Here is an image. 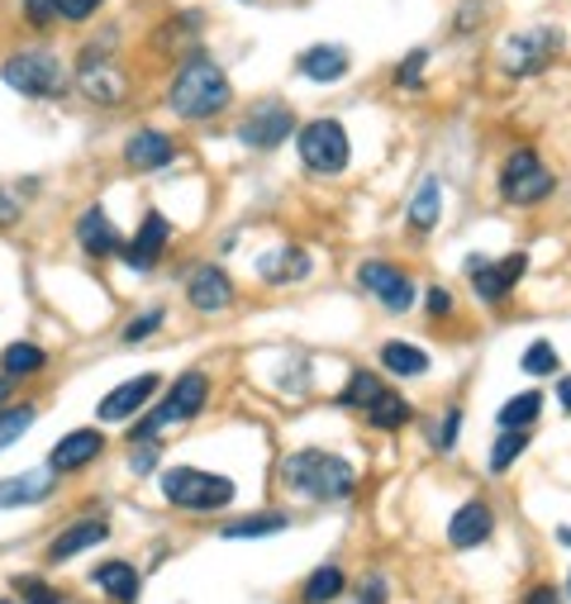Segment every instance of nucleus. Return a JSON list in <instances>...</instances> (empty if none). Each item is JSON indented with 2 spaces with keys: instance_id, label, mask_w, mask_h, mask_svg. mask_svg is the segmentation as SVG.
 <instances>
[{
  "instance_id": "nucleus-28",
  "label": "nucleus",
  "mask_w": 571,
  "mask_h": 604,
  "mask_svg": "<svg viewBox=\"0 0 571 604\" xmlns=\"http://www.w3.org/2000/svg\"><path fill=\"white\" fill-rule=\"evenodd\" d=\"M367 419L376 428H401V424H409V400H401L395 390H381L376 400L367 405Z\"/></svg>"
},
{
  "instance_id": "nucleus-9",
  "label": "nucleus",
  "mask_w": 571,
  "mask_h": 604,
  "mask_svg": "<svg viewBox=\"0 0 571 604\" xmlns=\"http://www.w3.org/2000/svg\"><path fill=\"white\" fill-rule=\"evenodd\" d=\"M529 272V258L523 252H510V258H500V262H486L481 252L476 258H467V277H471V291L481 295V300H505L519 285V277Z\"/></svg>"
},
{
  "instance_id": "nucleus-17",
  "label": "nucleus",
  "mask_w": 571,
  "mask_h": 604,
  "mask_svg": "<svg viewBox=\"0 0 571 604\" xmlns=\"http://www.w3.org/2000/svg\"><path fill=\"white\" fill-rule=\"evenodd\" d=\"M177 157V143H172L163 129H138L129 143H124V163L134 171H153V167H167Z\"/></svg>"
},
{
  "instance_id": "nucleus-7",
  "label": "nucleus",
  "mask_w": 571,
  "mask_h": 604,
  "mask_svg": "<svg viewBox=\"0 0 571 604\" xmlns=\"http://www.w3.org/2000/svg\"><path fill=\"white\" fill-rule=\"evenodd\" d=\"M558 53H562V29H523V34L505 39L500 67L510 76H533V72H543Z\"/></svg>"
},
{
  "instance_id": "nucleus-6",
  "label": "nucleus",
  "mask_w": 571,
  "mask_h": 604,
  "mask_svg": "<svg viewBox=\"0 0 571 604\" xmlns=\"http://www.w3.org/2000/svg\"><path fill=\"white\" fill-rule=\"evenodd\" d=\"M205 395H210V381H205L200 372H186V376L177 381V386H172L167 400L157 405L153 415L134 428V438H153V434H163V428H172V424L196 419L200 409H205Z\"/></svg>"
},
{
  "instance_id": "nucleus-37",
  "label": "nucleus",
  "mask_w": 571,
  "mask_h": 604,
  "mask_svg": "<svg viewBox=\"0 0 571 604\" xmlns=\"http://www.w3.org/2000/svg\"><path fill=\"white\" fill-rule=\"evenodd\" d=\"M95 10H101V0H58V14H62V20H91V14Z\"/></svg>"
},
{
  "instance_id": "nucleus-21",
  "label": "nucleus",
  "mask_w": 571,
  "mask_h": 604,
  "mask_svg": "<svg viewBox=\"0 0 571 604\" xmlns=\"http://www.w3.org/2000/svg\"><path fill=\"white\" fill-rule=\"evenodd\" d=\"M258 277L267 285H281V281H305L310 277V258L300 248H277V252H262L258 258Z\"/></svg>"
},
{
  "instance_id": "nucleus-45",
  "label": "nucleus",
  "mask_w": 571,
  "mask_h": 604,
  "mask_svg": "<svg viewBox=\"0 0 571 604\" xmlns=\"http://www.w3.org/2000/svg\"><path fill=\"white\" fill-rule=\"evenodd\" d=\"M558 400H562V409L571 415V376H562V381H558Z\"/></svg>"
},
{
  "instance_id": "nucleus-44",
  "label": "nucleus",
  "mask_w": 571,
  "mask_h": 604,
  "mask_svg": "<svg viewBox=\"0 0 571 604\" xmlns=\"http://www.w3.org/2000/svg\"><path fill=\"white\" fill-rule=\"evenodd\" d=\"M523 604H558V591H552V585H538V591H529Z\"/></svg>"
},
{
  "instance_id": "nucleus-38",
  "label": "nucleus",
  "mask_w": 571,
  "mask_h": 604,
  "mask_svg": "<svg viewBox=\"0 0 571 604\" xmlns=\"http://www.w3.org/2000/svg\"><path fill=\"white\" fill-rule=\"evenodd\" d=\"M24 14H29V24H53L58 20V0H24Z\"/></svg>"
},
{
  "instance_id": "nucleus-36",
  "label": "nucleus",
  "mask_w": 571,
  "mask_h": 604,
  "mask_svg": "<svg viewBox=\"0 0 571 604\" xmlns=\"http://www.w3.org/2000/svg\"><path fill=\"white\" fill-rule=\"evenodd\" d=\"M153 329H163V310H148L143 320H134L129 329H124V343H143Z\"/></svg>"
},
{
  "instance_id": "nucleus-22",
  "label": "nucleus",
  "mask_w": 571,
  "mask_h": 604,
  "mask_svg": "<svg viewBox=\"0 0 571 604\" xmlns=\"http://www.w3.org/2000/svg\"><path fill=\"white\" fill-rule=\"evenodd\" d=\"M105 538H110V523H105V519H82V523H72V529L62 533L53 548H48V558H53V562H68V558H76V552L105 543Z\"/></svg>"
},
{
  "instance_id": "nucleus-32",
  "label": "nucleus",
  "mask_w": 571,
  "mask_h": 604,
  "mask_svg": "<svg viewBox=\"0 0 571 604\" xmlns=\"http://www.w3.org/2000/svg\"><path fill=\"white\" fill-rule=\"evenodd\" d=\"M305 604H324V600H333V595H343V571L339 566H320L314 576L305 581Z\"/></svg>"
},
{
  "instance_id": "nucleus-42",
  "label": "nucleus",
  "mask_w": 571,
  "mask_h": 604,
  "mask_svg": "<svg viewBox=\"0 0 571 604\" xmlns=\"http://www.w3.org/2000/svg\"><path fill=\"white\" fill-rule=\"evenodd\" d=\"M457 424H463V415H457V409H453V415L443 419V438H438L443 448H453V438H457Z\"/></svg>"
},
{
  "instance_id": "nucleus-4",
  "label": "nucleus",
  "mask_w": 571,
  "mask_h": 604,
  "mask_svg": "<svg viewBox=\"0 0 571 604\" xmlns=\"http://www.w3.org/2000/svg\"><path fill=\"white\" fill-rule=\"evenodd\" d=\"M163 496H167V504H177V510L210 514L233 500V481L229 476L196 471V467H172V471H163Z\"/></svg>"
},
{
  "instance_id": "nucleus-31",
  "label": "nucleus",
  "mask_w": 571,
  "mask_h": 604,
  "mask_svg": "<svg viewBox=\"0 0 571 604\" xmlns=\"http://www.w3.org/2000/svg\"><path fill=\"white\" fill-rule=\"evenodd\" d=\"M39 409L34 405H20V409H0V448H10V442H20L29 428H34Z\"/></svg>"
},
{
  "instance_id": "nucleus-25",
  "label": "nucleus",
  "mask_w": 571,
  "mask_h": 604,
  "mask_svg": "<svg viewBox=\"0 0 571 604\" xmlns=\"http://www.w3.org/2000/svg\"><path fill=\"white\" fill-rule=\"evenodd\" d=\"M438 215H443V186H438V177H424L415 200H409V225L428 233V229H438Z\"/></svg>"
},
{
  "instance_id": "nucleus-12",
  "label": "nucleus",
  "mask_w": 571,
  "mask_h": 604,
  "mask_svg": "<svg viewBox=\"0 0 571 604\" xmlns=\"http://www.w3.org/2000/svg\"><path fill=\"white\" fill-rule=\"evenodd\" d=\"M167 238H172L167 215L148 210V215H143V225H138V233H134V243L124 248V262H129L134 272H153L157 258H163V248H167Z\"/></svg>"
},
{
  "instance_id": "nucleus-29",
  "label": "nucleus",
  "mask_w": 571,
  "mask_h": 604,
  "mask_svg": "<svg viewBox=\"0 0 571 604\" xmlns=\"http://www.w3.org/2000/svg\"><path fill=\"white\" fill-rule=\"evenodd\" d=\"M538 409H543V395L523 390V395H515V400L500 409V428H529L538 419Z\"/></svg>"
},
{
  "instance_id": "nucleus-8",
  "label": "nucleus",
  "mask_w": 571,
  "mask_h": 604,
  "mask_svg": "<svg viewBox=\"0 0 571 604\" xmlns=\"http://www.w3.org/2000/svg\"><path fill=\"white\" fill-rule=\"evenodd\" d=\"M552 171L538 163V153L533 148H519L510 163H505L500 171V196L510 200V205H538V200H548L552 196Z\"/></svg>"
},
{
  "instance_id": "nucleus-39",
  "label": "nucleus",
  "mask_w": 571,
  "mask_h": 604,
  "mask_svg": "<svg viewBox=\"0 0 571 604\" xmlns=\"http://www.w3.org/2000/svg\"><path fill=\"white\" fill-rule=\"evenodd\" d=\"M424 62H428V53L419 48V53H409L405 58V67L395 72V82H405V86H419V72H424Z\"/></svg>"
},
{
  "instance_id": "nucleus-46",
  "label": "nucleus",
  "mask_w": 571,
  "mask_h": 604,
  "mask_svg": "<svg viewBox=\"0 0 571 604\" xmlns=\"http://www.w3.org/2000/svg\"><path fill=\"white\" fill-rule=\"evenodd\" d=\"M6 395H10V376H0V405H6Z\"/></svg>"
},
{
  "instance_id": "nucleus-14",
  "label": "nucleus",
  "mask_w": 571,
  "mask_h": 604,
  "mask_svg": "<svg viewBox=\"0 0 571 604\" xmlns=\"http://www.w3.org/2000/svg\"><path fill=\"white\" fill-rule=\"evenodd\" d=\"M153 390H157V376H153V372H148V376H134V381H124V386L110 390L95 415H101L105 424H124V419H134L138 409L153 400Z\"/></svg>"
},
{
  "instance_id": "nucleus-33",
  "label": "nucleus",
  "mask_w": 571,
  "mask_h": 604,
  "mask_svg": "<svg viewBox=\"0 0 571 604\" xmlns=\"http://www.w3.org/2000/svg\"><path fill=\"white\" fill-rule=\"evenodd\" d=\"M523 448H529V434L523 428H505V438L490 448V471H510Z\"/></svg>"
},
{
  "instance_id": "nucleus-26",
  "label": "nucleus",
  "mask_w": 571,
  "mask_h": 604,
  "mask_svg": "<svg viewBox=\"0 0 571 604\" xmlns=\"http://www.w3.org/2000/svg\"><path fill=\"white\" fill-rule=\"evenodd\" d=\"M286 514H277V510H267V514H248V519H233L229 529H225V538H233V543H248V538H272V533H286Z\"/></svg>"
},
{
  "instance_id": "nucleus-48",
  "label": "nucleus",
  "mask_w": 571,
  "mask_h": 604,
  "mask_svg": "<svg viewBox=\"0 0 571 604\" xmlns=\"http://www.w3.org/2000/svg\"><path fill=\"white\" fill-rule=\"evenodd\" d=\"M6 604H14V600H6Z\"/></svg>"
},
{
  "instance_id": "nucleus-30",
  "label": "nucleus",
  "mask_w": 571,
  "mask_h": 604,
  "mask_svg": "<svg viewBox=\"0 0 571 604\" xmlns=\"http://www.w3.org/2000/svg\"><path fill=\"white\" fill-rule=\"evenodd\" d=\"M43 347L34 343H14L6 347V357H0V367H6V376H29V372H43Z\"/></svg>"
},
{
  "instance_id": "nucleus-40",
  "label": "nucleus",
  "mask_w": 571,
  "mask_h": 604,
  "mask_svg": "<svg viewBox=\"0 0 571 604\" xmlns=\"http://www.w3.org/2000/svg\"><path fill=\"white\" fill-rule=\"evenodd\" d=\"M428 314H434V320H438V314H453V295L443 291V285H434V291H428Z\"/></svg>"
},
{
  "instance_id": "nucleus-23",
  "label": "nucleus",
  "mask_w": 571,
  "mask_h": 604,
  "mask_svg": "<svg viewBox=\"0 0 571 604\" xmlns=\"http://www.w3.org/2000/svg\"><path fill=\"white\" fill-rule=\"evenodd\" d=\"M91 581L101 585L110 600H120V604H134V600H138V571H134L129 562H105V566H95Z\"/></svg>"
},
{
  "instance_id": "nucleus-10",
  "label": "nucleus",
  "mask_w": 571,
  "mask_h": 604,
  "mask_svg": "<svg viewBox=\"0 0 571 604\" xmlns=\"http://www.w3.org/2000/svg\"><path fill=\"white\" fill-rule=\"evenodd\" d=\"M291 129H295L291 105L267 101L262 110H252V115L243 119V129H238V143H243V148H252V153H272V148H281Z\"/></svg>"
},
{
  "instance_id": "nucleus-35",
  "label": "nucleus",
  "mask_w": 571,
  "mask_h": 604,
  "mask_svg": "<svg viewBox=\"0 0 571 604\" xmlns=\"http://www.w3.org/2000/svg\"><path fill=\"white\" fill-rule=\"evenodd\" d=\"M523 372H529V376H552V372H558V347H552V343H529V353H523Z\"/></svg>"
},
{
  "instance_id": "nucleus-34",
  "label": "nucleus",
  "mask_w": 571,
  "mask_h": 604,
  "mask_svg": "<svg viewBox=\"0 0 571 604\" xmlns=\"http://www.w3.org/2000/svg\"><path fill=\"white\" fill-rule=\"evenodd\" d=\"M381 390H386V386H381L372 372H353V376H347V390H343V405H362V409H367Z\"/></svg>"
},
{
  "instance_id": "nucleus-13",
  "label": "nucleus",
  "mask_w": 571,
  "mask_h": 604,
  "mask_svg": "<svg viewBox=\"0 0 571 604\" xmlns=\"http://www.w3.org/2000/svg\"><path fill=\"white\" fill-rule=\"evenodd\" d=\"M53 490H58V471H53V467L6 476V481H0V510H20V504H43L48 496H53Z\"/></svg>"
},
{
  "instance_id": "nucleus-3",
  "label": "nucleus",
  "mask_w": 571,
  "mask_h": 604,
  "mask_svg": "<svg viewBox=\"0 0 571 604\" xmlns=\"http://www.w3.org/2000/svg\"><path fill=\"white\" fill-rule=\"evenodd\" d=\"M0 76H6L10 91L34 95V101H53V95L68 91V67H62L58 53H48V48H24V53L6 58Z\"/></svg>"
},
{
  "instance_id": "nucleus-5",
  "label": "nucleus",
  "mask_w": 571,
  "mask_h": 604,
  "mask_svg": "<svg viewBox=\"0 0 571 604\" xmlns=\"http://www.w3.org/2000/svg\"><path fill=\"white\" fill-rule=\"evenodd\" d=\"M347 129L339 119H314L300 129V163L310 171H320V177H339L347 167Z\"/></svg>"
},
{
  "instance_id": "nucleus-2",
  "label": "nucleus",
  "mask_w": 571,
  "mask_h": 604,
  "mask_svg": "<svg viewBox=\"0 0 571 604\" xmlns=\"http://www.w3.org/2000/svg\"><path fill=\"white\" fill-rule=\"evenodd\" d=\"M229 101H233L229 76L219 72V62H210L205 53H196L177 76H172V110H177L181 119H210Z\"/></svg>"
},
{
  "instance_id": "nucleus-18",
  "label": "nucleus",
  "mask_w": 571,
  "mask_h": 604,
  "mask_svg": "<svg viewBox=\"0 0 571 604\" xmlns=\"http://www.w3.org/2000/svg\"><path fill=\"white\" fill-rule=\"evenodd\" d=\"M347 67H353V58H347V48L339 43H320L310 48V53H300V76H310V82H343Z\"/></svg>"
},
{
  "instance_id": "nucleus-19",
  "label": "nucleus",
  "mask_w": 571,
  "mask_h": 604,
  "mask_svg": "<svg viewBox=\"0 0 571 604\" xmlns=\"http://www.w3.org/2000/svg\"><path fill=\"white\" fill-rule=\"evenodd\" d=\"M490 529H496V514L486 510V504H463V510L453 514V523H448V543L453 548H481L486 538H490Z\"/></svg>"
},
{
  "instance_id": "nucleus-43",
  "label": "nucleus",
  "mask_w": 571,
  "mask_h": 604,
  "mask_svg": "<svg viewBox=\"0 0 571 604\" xmlns=\"http://www.w3.org/2000/svg\"><path fill=\"white\" fill-rule=\"evenodd\" d=\"M153 457H157V452H153V448H138V452H134V457H129V467H134V471H138V476H143V471H153Z\"/></svg>"
},
{
  "instance_id": "nucleus-24",
  "label": "nucleus",
  "mask_w": 571,
  "mask_h": 604,
  "mask_svg": "<svg viewBox=\"0 0 571 604\" xmlns=\"http://www.w3.org/2000/svg\"><path fill=\"white\" fill-rule=\"evenodd\" d=\"M76 86H82L91 101H101V105H115L120 95H124V76L115 67H105V62H86L82 76H76Z\"/></svg>"
},
{
  "instance_id": "nucleus-27",
  "label": "nucleus",
  "mask_w": 571,
  "mask_h": 604,
  "mask_svg": "<svg viewBox=\"0 0 571 604\" xmlns=\"http://www.w3.org/2000/svg\"><path fill=\"white\" fill-rule=\"evenodd\" d=\"M381 362H386V372H395V376H424L428 372V357L409 343H386L381 347Z\"/></svg>"
},
{
  "instance_id": "nucleus-20",
  "label": "nucleus",
  "mask_w": 571,
  "mask_h": 604,
  "mask_svg": "<svg viewBox=\"0 0 571 604\" xmlns=\"http://www.w3.org/2000/svg\"><path fill=\"white\" fill-rule=\"evenodd\" d=\"M76 243H82L91 258H110V252L120 248V233H115V225H110V215L101 205H91V210L76 219Z\"/></svg>"
},
{
  "instance_id": "nucleus-16",
  "label": "nucleus",
  "mask_w": 571,
  "mask_h": 604,
  "mask_svg": "<svg viewBox=\"0 0 571 604\" xmlns=\"http://www.w3.org/2000/svg\"><path fill=\"white\" fill-rule=\"evenodd\" d=\"M101 448H105V438L95 434V428H76V434H68V438L53 442V452H48V467H53V471H76V467L95 462V457H101Z\"/></svg>"
},
{
  "instance_id": "nucleus-47",
  "label": "nucleus",
  "mask_w": 571,
  "mask_h": 604,
  "mask_svg": "<svg viewBox=\"0 0 571 604\" xmlns=\"http://www.w3.org/2000/svg\"><path fill=\"white\" fill-rule=\"evenodd\" d=\"M558 533H562V543L571 548V523H567V529H558Z\"/></svg>"
},
{
  "instance_id": "nucleus-15",
  "label": "nucleus",
  "mask_w": 571,
  "mask_h": 604,
  "mask_svg": "<svg viewBox=\"0 0 571 604\" xmlns=\"http://www.w3.org/2000/svg\"><path fill=\"white\" fill-rule=\"evenodd\" d=\"M186 300H190V305H196L200 314L229 310V305H233V281L225 277V267H200V272L186 281Z\"/></svg>"
},
{
  "instance_id": "nucleus-1",
  "label": "nucleus",
  "mask_w": 571,
  "mask_h": 604,
  "mask_svg": "<svg viewBox=\"0 0 571 604\" xmlns=\"http://www.w3.org/2000/svg\"><path fill=\"white\" fill-rule=\"evenodd\" d=\"M281 481L305 500H347L353 496V481L357 471L343 462L339 452H320V448H305V452H291L281 467Z\"/></svg>"
},
{
  "instance_id": "nucleus-41",
  "label": "nucleus",
  "mask_w": 571,
  "mask_h": 604,
  "mask_svg": "<svg viewBox=\"0 0 571 604\" xmlns=\"http://www.w3.org/2000/svg\"><path fill=\"white\" fill-rule=\"evenodd\" d=\"M357 604H386V585H381V576L367 581V591H357Z\"/></svg>"
},
{
  "instance_id": "nucleus-11",
  "label": "nucleus",
  "mask_w": 571,
  "mask_h": 604,
  "mask_svg": "<svg viewBox=\"0 0 571 604\" xmlns=\"http://www.w3.org/2000/svg\"><path fill=\"white\" fill-rule=\"evenodd\" d=\"M357 281H362V291H372L386 310H409V300H415V285H409V277L401 272V267H391V262H362L357 267Z\"/></svg>"
}]
</instances>
